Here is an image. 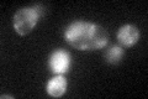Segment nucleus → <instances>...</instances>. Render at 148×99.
I'll list each match as a JSON object with an SVG mask.
<instances>
[{"mask_svg": "<svg viewBox=\"0 0 148 99\" xmlns=\"http://www.w3.org/2000/svg\"><path fill=\"white\" fill-rule=\"evenodd\" d=\"M71 66H72V57L68 51L63 48H57L49 55L48 67L52 73L64 74L69 72Z\"/></svg>", "mask_w": 148, "mask_h": 99, "instance_id": "nucleus-3", "label": "nucleus"}, {"mask_svg": "<svg viewBox=\"0 0 148 99\" xmlns=\"http://www.w3.org/2000/svg\"><path fill=\"white\" fill-rule=\"evenodd\" d=\"M67 78L62 76V74H58V76H54L47 82V86H46V91H47L48 96L53 97V98H59L64 96V93L67 92Z\"/></svg>", "mask_w": 148, "mask_h": 99, "instance_id": "nucleus-5", "label": "nucleus"}, {"mask_svg": "<svg viewBox=\"0 0 148 99\" xmlns=\"http://www.w3.org/2000/svg\"><path fill=\"white\" fill-rule=\"evenodd\" d=\"M140 40V30L135 25L127 24L120 27L117 31V41L122 47H131Z\"/></svg>", "mask_w": 148, "mask_h": 99, "instance_id": "nucleus-4", "label": "nucleus"}, {"mask_svg": "<svg viewBox=\"0 0 148 99\" xmlns=\"http://www.w3.org/2000/svg\"><path fill=\"white\" fill-rule=\"evenodd\" d=\"M43 12H45V8L41 4L18 9L12 17L14 29L21 36L29 35L36 27L37 22L42 17Z\"/></svg>", "mask_w": 148, "mask_h": 99, "instance_id": "nucleus-2", "label": "nucleus"}, {"mask_svg": "<svg viewBox=\"0 0 148 99\" xmlns=\"http://www.w3.org/2000/svg\"><path fill=\"white\" fill-rule=\"evenodd\" d=\"M64 39L79 51H95L108 45L109 34L98 24L77 20L71 22L64 30Z\"/></svg>", "mask_w": 148, "mask_h": 99, "instance_id": "nucleus-1", "label": "nucleus"}, {"mask_svg": "<svg viewBox=\"0 0 148 99\" xmlns=\"http://www.w3.org/2000/svg\"><path fill=\"white\" fill-rule=\"evenodd\" d=\"M125 57V50L121 46H110L104 52V60L108 63L117 64L120 63Z\"/></svg>", "mask_w": 148, "mask_h": 99, "instance_id": "nucleus-6", "label": "nucleus"}]
</instances>
